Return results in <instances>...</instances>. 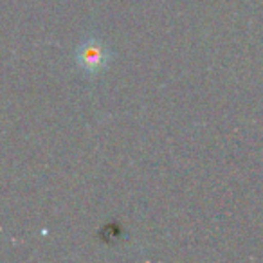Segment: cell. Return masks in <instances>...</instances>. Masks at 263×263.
I'll list each match as a JSON object with an SVG mask.
<instances>
[{
	"instance_id": "6da1fadb",
	"label": "cell",
	"mask_w": 263,
	"mask_h": 263,
	"mask_svg": "<svg viewBox=\"0 0 263 263\" xmlns=\"http://www.w3.org/2000/svg\"><path fill=\"white\" fill-rule=\"evenodd\" d=\"M74 62L87 78H96L112 62V51L99 38H85L74 51Z\"/></svg>"
}]
</instances>
